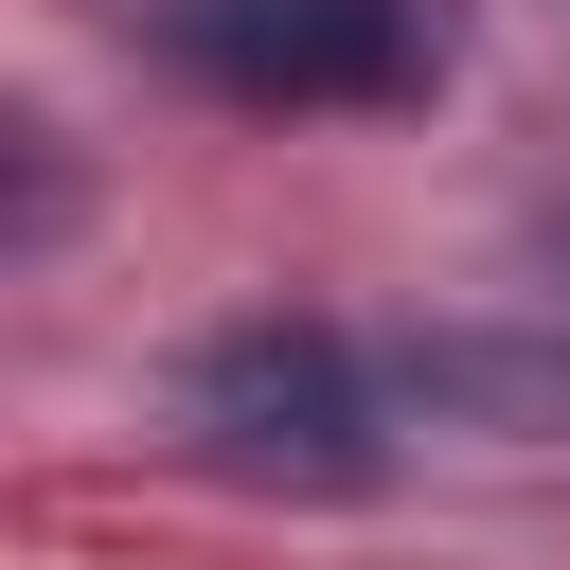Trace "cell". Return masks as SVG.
Listing matches in <instances>:
<instances>
[{"label": "cell", "mask_w": 570, "mask_h": 570, "mask_svg": "<svg viewBox=\"0 0 570 570\" xmlns=\"http://www.w3.org/2000/svg\"><path fill=\"white\" fill-rule=\"evenodd\" d=\"M178 428L232 463V481H285V499H356L374 463H392V392H374V356L338 338V321H214L196 356H178Z\"/></svg>", "instance_id": "1"}, {"label": "cell", "mask_w": 570, "mask_h": 570, "mask_svg": "<svg viewBox=\"0 0 570 570\" xmlns=\"http://www.w3.org/2000/svg\"><path fill=\"white\" fill-rule=\"evenodd\" d=\"M160 53L232 107H392L445 71L428 0H160Z\"/></svg>", "instance_id": "2"}]
</instances>
